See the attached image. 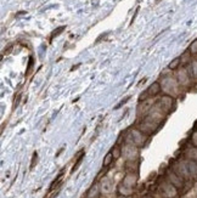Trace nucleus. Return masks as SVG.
<instances>
[{
	"label": "nucleus",
	"mask_w": 197,
	"mask_h": 198,
	"mask_svg": "<svg viewBox=\"0 0 197 198\" xmlns=\"http://www.w3.org/2000/svg\"><path fill=\"white\" fill-rule=\"evenodd\" d=\"M162 89L164 90V91L167 93V95H174L178 93V88H179V81H176L175 79L173 78H164L163 81H162Z\"/></svg>",
	"instance_id": "nucleus-1"
},
{
	"label": "nucleus",
	"mask_w": 197,
	"mask_h": 198,
	"mask_svg": "<svg viewBox=\"0 0 197 198\" xmlns=\"http://www.w3.org/2000/svg\"><path fill=\"white\" fill-rule=\"evenodd\" d=\"M127 141L129 145H134V146H141L145 142V137L140 130H133L130 131V134L128 135Z\"/></svg>",
	"instance_id": "nucleus-2"
},
{
	"label": "nucleus",
	"mask_w": 197,
	"mask_h": 198,
	"mask_svg": "<svg viewBox=\"0 0 197 198\" xmlns=\"http://www.w3.org/2000/svg\"><path fill=\"white\" fill-rule=\"evenodd\" d=\"M161 193L164 198H174L178 196V188L167 181L161 186Z\"/></svg>",
	"instance_id": "nucleus-3"
},
{
	"label": "nucleus",
	"mask_w": 197,
	"mask_h": 198,
	"mask_svg": "<svg viewBox=\"0 0 197 198\" xmlns=\"http://www.w3.org/2000/svg\"><path fill=\"white\" fill-rule=\"evenodd\" d=\"M158 103H159L158 107H161L164 112H170L175 105V100H174V97L170 95H163L162 98L158 101Z\"/></svg>",
	"instance_id": "nucleus-4"
},
{
	"label": "nucleus",
	"mask_w": 197,
	"mask_h": 198,
	"mask_svg": "<svg viewBox=\"0 0 197 198\" xmlns=\"http://www.w3.org/2000/svg\"><path fill=\"white\" fill-rule=\"evenodd\" d=\"M122 154H124V157L128 161H134L137 157V148L134 145L127 144L122 150Z\"/></svg>",
	"instance_id": "nucleus-5"
},
{
	"label": "nucleus",
	"mask_w": 197,
	"mask_h": 198,
	"mask_svg": "<svg viewBox=\"0 0 197 198\" xmlns=\"http://www.w3.org/2000/svg\"><path fill=\"white\" fill-rule=\"evenodd\" d=\"M168 181L171 184V185H174L176 188H181L184 186V179L178 175L175 171H169L168 173Z\"/></svg>",
	"instance_id": "nucleus-6"
},
{
	"label": "nucleus",
	"mask_w": 197,
	"mask_h": 198,
	"mask_svg": "<svg viewBox=\"0 0 197 198\" xmlns=\"http://www.w3.org/2000/svg\"><path fill=\"white\" fill-rule=\"evenodd\" d=\"M98 187H100L101 193H103V194H108V193L112 192V181H111L107 176H105V177L101 179Z\"/></svg>",
	"instance_id": "nucleus-7"
},
{
	"label": "nucleus",
	"mask_w": 197,
	"mask_h": 198,
	"mask_svg": "<svg viewBox=\"0 0 197 198\" xmlns=\"http://www.w3.org/2000/svg\"><path fill=\"white\" fill-rule=\"evenodd\" d=\"M190 80H191V76H190V73H188V71L186 68L181 69L179 73H178V81H179V84L180 85H187L188 83H190Z\"/></svg>",
	"instance_id": "nucleus-8"
},
{
	"label": "nucleus",
	"mask_w": 197,
	"mask_h": 198,
	"mask_svg": "<svg viewBox=\"0 0 197 198\" xmlns=\"http://www.w3.org/2000/svg\"><path fill=\"white\" fill-rule=\"evenodd\" d=\"M136 182H137V175L133 174V173H128V174L124 176V179H123V181H122L123 185H125L128 187H131V188L136 185Z\"/></svg>",
	"instance_id": "nucleus-9"
},
{
	"label": "nucleus",
	"mask_w": 197,
	"mask_h": 198,
	"mask_svg": "<svg viewBox=\"0 0 197 198\" xmlns=\"http://www.w3.org/2000/svg\"><path fill=\"white\" fill-rule=\"evenodd\" d=\"M161 90H162L161 84L156 81V83H153V84L150 85V88L147 89V93H149L150 96H156V95H158L161 93Z\"/></svg>",
	"instance_id": "nucleus-10"
},
{
	"label": "nucleus",
	"mask_w": 197,
	"mask_h": 198,
	"mask_svg": "<svg viewBox=\"0 0 197 198\" xmlns=\"http://www.w3.org/2000/svg\"><path fill=\"white\" fill-rule=\"evenodd\" d=\"M133 188L131 187H128V186H125V185H123V184H120L119 186H118V193L120 194V196H124V197H130L131 194H133Z\"/></svg>",
	"instance_id": "nucleus-11"
},
{
	"label": "nucleus",
	"mask_w": 197,
	"mask_h": 198,
	"mask_svg": "<svg viewBox=\"0 0 197 198\" xmlns=\"http://www.w3.org/2000/svg\"><path fill=\"white\" fill-rule=\"evenodd\" d=\"M100 193H101L100 187H98L97 185H95V186H93L91 188H90V191L88 193V198H98Z\"/></svg>",
	"instance_id": "nucleus-12"
},
{
	"label": "nucleus",
	"mask_w": 197,
	"mask_h": 198,
	"mask_svg": "<svg viewBox=\"0 0 197 198\" xmlns=\"http://www.w3.org/2000/svg\"><path fill=\"white\" fill-rule=\"evenodd\" d=\"M185 154L190 161L197 162V147H192V148H190V150H187Z\"/></svg>",
	"instance_id": "nucleus-13"
},
{
	"label": "nucleus",
	"mask_w": 197,
	"mask_h": 198,
	"mask_svg": "<svg viewBox=\"0 0 197 198\" xmlns=\"http://www.w3.org/2000/svg\"><path fill=\"white\" fill-rule=\"evenodd\" d=\"M180 64H181V59H180V57H175V59L169 63L168 68L171 69V71H175V69L179 68V66H180Z\"/></svg>",
	"instance_id": "nucleus-14"
},
{
	"label": "nucleus",
	"mask_w": 197,
	"mask_h": 198,
	"mask_svg": "<svg viewBox=\"0 0 197 198\" xmlns=\"http://www.w3.org/2000/svg\"><path fill=\"white\" fill-rule=\"evenodd\" d=\"M114 161V157H113V153L112 152H108L107 154H106L105 156V158H103V167H108L110 165V164L112 163Z\"/></svg>",
	"instance_id": "nucleus-15"
},
{
	"label": "nucleus",
	"mask_w": 197,
	"mask_h": 198,
	"mask_svg": "<svg viewBox=\"0 0 197 198\" xmlns=\"http://www.w3.org/2000/svg\"><path fill=\"white\" fill-rule=\"evenodd\" d=\"M190 52L188 51H186L180 59H181V64H184V66H187V64H190V62H191V59H190Z\"/></svg>",
	"instance_id": "nucleus-16"
},
{
	"label": "nucleus",
	"mask_w": 197,
	"mask_h": 198,
	"mask_svg": "<svg viewBox=\"0 0 197 198\" xmlns=\"http://www.w3.org/2000/svg\"><path fill=\"white\" fill-rule=\"evenodd\" d=\"M66 29V26H61V27H59V28H56L52 33H51V37H50V42H51V40L55 38V37H59L60 34H61V33L63 32Z\"/></svg>",
	"instance_id": "nucleus-17"
},
{
	"label": "nucleus",
	"mask_w": 197,
	"mask_h": 198,
	"mask_svg": "<svg viewBox=\"0 0 197 198\" xmlns=\"http://www.w3.org/2000/svg\"><path fill=\"white\" fill-rule=\"evenodd\" d=\"M112 153H113L114 159H118L119 157L122 156V148H120L119 146H114V147H113V150H112Z\"/></svg>",
	"instance_id": "nucleus-18"
},
{
	"label": "nucleus",
	"mask_w": 197,
	"mask_h": 198,
	"mask_svg": "<svg viewBox=\"0 0 197 198\" xmlns=\"http://www.w3.org/2000/svg\"><path fill=\"white\" fill-rule=\"evenodd\" d=\"M188 52H190L191 55H197V39L191 43L190 47H188Z\"/></svg>",
	"instance_id": "nucleus-19"
},
{
	"label": "nucleus",
	"mask_w": 197,
	"mask_h": 198,
	"mask_svg": "<svg viewBox=\"0 0 197 198\" xmlns=\"http://www.w3.org/2000/svg\"><path fill=\"white\" fill-rule=\"evenodd\" d=\"M83 158H84V152H81L80 156H79V158H78L77 162H76V164H74V165H73V168H72V173H73V171H76V170L79 168V165L81 164V161H83Z\"/></svg>",
	"instance_id": "nucleus-20"
},
{
	"label": "nucleus",
	"mask_w": 197,
	"mask_h": 198,
	"mask_svg": "<svg viewBox=\"0 0 197 198\" xmlns=\"http://www.w3.org/2000/svg\"><path fill=\"white\" fill-rule=\"evenodd\" d=\"M190 141H191V145H192L193 147H197V129H195V130L192 131Z\"/></svg>",
	"instance_id": "nucleus-21"
},
{
	"label": "nucleus",
	"mask_w": 197,
	"mask_h": 198,
	"mask_svg": "<svg viewBox=\"0 0 197 198\" xmlns=\"http://www.w3.org/2000/svg\"><path fill=\"white\" fill-rule=\"evenodd\" d=\"M150 95H149V93H147V90H146V91H144L140 96H139V102H141V101H145L146 100V98L147 97H149Z\"/></svg>",
	"instance_id": "nucleus-22"
},
{
	"label": "nucleus",
	"mask_w": 197,
	"mask_h": 198,
	"mask_svg": "<svg viewBox=\"0 0 197 198\" xmlns=\"http://www.w3.org/2000/svg\"><path fill=\"white\" fill-rule=\"evenodd\" d=\"M37 158H38L37 152H35V153H33V157H32V163H30V169L34 168V164L37 163Z\"/></svg>",
	"instance_id": "nucleus-23"
},
{
	"label": "nucleus",
	"mask_w": 197,
	"mask_h": 198,
	"mask_svg": "<svg viewBox=\"0 0 197 198\" xmlns=\"http://www.w3.org/2000/svg\"><path fill=\"white\" fill-rule=\"evenodd\" d=\"M129 98H130V96H127V97L124 98V100H122V101L119 102V105H117V106H116V110H117V108H119V107H122L123 105H125V102L129 100Z\"/></svg>",
	"instance_id": "nucleus-24"
},
{
	"label": "nucleus",
	"mask_w": 197,
	"mask_h": 198,
	"mask_svg": "<svg viewBox=\"0 0 197 198\" xmlns=\"http://www.w3.org/2000/svg\"><path fill=\"white\" fill-rule=\"evenodd\" d=\"M12 49H13V45H12V44H11V45H9V47H7V49H5V50H4L3 55H9V54L12 51Z\"/></svg>",
	"instance_id": "nucleus-25"
},
{
	"label": "nucleus",
	"mask_w": 197,
	"mask_h": 198,
	"mask_svg": "<svg viewBox=\"0 0 197 198\" xmlns=\"http://www.w3.org/2000/svg\"><path fill=\"white\" fill-rule=\"evenodd\" d=\"M32 66H33V57H29V63H28V68H27L26 74H28V73H29V71L32 69Z\"/></svg>",
	"instance_id": "nucleus-26"
},
{
	"label": "nucleus",
	"mask_w": 197,
	"mask_h": 198,
	"mask_svg": "<svg viewBox=\"0 0 197 198\" xmlns=\"http://www.w3.org/2000/svg\"><path fill=\"white\" fill-rule=\"evenodd\" d=\"M139 9H140V7H139V6H137V7H136V10H135V13H134V16H133V18H131V22H130L131 24H133V22H134V20H135V17H136V16H137V12H139Z\"/></svg>",
	"instance_id": "nucleus-27"
},
{
	"label": "nucleus",
	"mask_w": 197,
	"mask_h": 198,
	"mask_svg": "<svg viewBox=\"0 0 197 198\" xmlns=\"http://www.w3.org/2000/svg\"><path fill=\"white\" fill-rule=\"evenodd\" d=\"M106 35H107V33H105V34H101L100 37H98V38L96 39V43H98V42H100V40H101V39H103V38H105Z\"/></svg>",
	"instance_id": "nucleus-28"
},
{
	"label": "nucleus",
	"mask_w": 197,
	"mask_h": 198,
	"mask_svg": "<svg viewBox=\"0 0 197 198\" xmlns=\"http://www.w3.org/2000/svg\"><path fill=\"white\" fill-rule=\"evenodd\" d=\"M142 198H152V197H151V196H144Z\"/></svg>",
	"instance_id": "nucleus-29"
},
{
	"label": "nucleus",
	"mask_w": 197,
	"mask_h": 198,
	"mask_svg": "<svg viewBox=\"0 0 197 198\" xmlns=\"http://www.w3.org/2000/svg\"><path fill=\"white\" fill-rule=\"evenodd\" d=\"M118 198H129V197H124V196H119Z\"/></svg>",
	"instance_id": "nucleus-30"
},
{
	"label": "nucleus",
	"mask_w": 197,
	"mask_h": 198,
	"mask_svg": "<svg viewBox=\"0 0 197 198\" xmlns=\"http://www.w3.org/2000/svg\"><path fill=\"white\" fill-rule=\"evenodd\" d=\"M195 129H197V122H196V124H195Z\"/></svg>",
	"instance_id": "nucleus-31"
}]
</instances>
